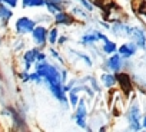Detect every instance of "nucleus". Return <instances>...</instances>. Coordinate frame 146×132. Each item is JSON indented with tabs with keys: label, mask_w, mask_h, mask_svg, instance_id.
Listing matches in <instances>:
<instances>
[{
	"label": "nucleus",
	"mask_w": 146,
	"mask_h": 132,
	"mask_svg": "<svg viewBox=\"0 0 146 132\" xmlns=\"http://www.w3.org/2000/svg\"><path fill=\"white\" fill-rule=\"evenodd\" d=\"M129 36H132L133 43H135L136 46H139V47H146V35L143 33L142 29H139V27H132Z\"/></svg>",
	"instance_id": "obj_4"
},
{
	"label": "nucleus",
	"mask_w": 146,
	"mask_h": 132,
	"mask_svg": "<svg viewBox=\"0 0 146 132\" xmlns=\"http://www.w3.org/2000/svg\"><path fill=\"white\" fill-rule=\"evenodd\" d=\"M108 66H109L110 71L119 72L120 68H122V56H120V55L112 53V57H109V60H108Z\"/></svg>",
	"instance_id": "obj_8"
},
{
	"label": "nucleus",
	"mask_w": 146,
	"mask_h": 132,
	"mask_svg": "<svg viewBox=\"0 0 146 132\" xmlns=\"http://www.w3.org/2000/svg\"><path fill=\"white\" fill-rule=\"evenodd\" d=\"M75 13H76V15H82V16H86V13H83V10H82V9H78V7L75 9Z\"/></svg>",
	"instance_id": "obj_27"
},
{
	"label": "nucleus",
	"mask_w": 146,
	"mask_h": 132,
	"mask_svg": "<svg viewBox=\"0 0 146 132\" xmlns=\"http://www.w3.org/2000/svg\"><path fill=\"white\" fill-rule=\"evenodd\" d=\"M76 93L78 92L75 89H72V92H70V102H72V105H78V95Z\"/></svg>",
	"instance_id": "obj_20"
},
{
	"label": "nucleus",
	"mask_w": 146,
	"mask_h": 132,
	"mask_svg": "<svg viewBox=\"0 0 146 132\" xmlns=\"http://www.w3.org/2000/svg\"><path fill=\"white\" fill-rule=\"evenodd\" d=\"M135 53H136V45L135 43H125L119 47V55L125 59H129Z\"/></svg>",
	"instance_id": "obj_7"
},
{
	"label": "nucleus",
	"mask_w": 146,
	"mask_h": 132,
	"mask_svg": "<svg viewBox=\"0 0 146 132\" xmlns=\"http://www.w3.org/2000/svg\"><path fill=\"white\" fill-rule=\"evenodd\" d=\"M37 53H39L37 49H30V50H27V52L25 53V56H23V59H25V62H26V68H25V71H29L30 65H32V63L36 60V57H37Z\"/></svg>",
	"instance_id": "obj_10"
},
{
	"label": "nucleus",
	"mask_w": 146,
	"mask_h": 132,
	"mask_svg": "<svg viewBox=\"0 0 146 132\" xmlns=\"http://www.w3.org/2000/svg\"><path fill=\"white\" fill-rule=\"evenodd\" d=\"M64 40H66V37H60L59 39V43H64Z\"/></svg>",
	"instance_id": "obj_31"
},
{
	"label": "nucleus",
	"mask_w": 146,
	"mask_h": 132,
	"mask_svg": "<svg viewBox=\"0 0 146 132\" xmlns=\"http://www.w3.org/2000/svg\"><path fill=\"white\" fill-rule=\"evenodd\" d=\"M52 55H53V56H54V57H56L57 60H60V62H63V60H62V57H60V55H59V53H57V52H56L54 49H52Z\"/></svg>",
	"instance_id": "obj_24"
},
{
	"label": "nucleus",
	"mask_w": 146,
	"mask_h": 132,
	"mask_svg": "<svg viewBox=\"0 0 146 132\" xmlns=\"http://www.w3.org/2000/svg\"><path fill=\"white\" fill-rule=\"evenodd\" d=\"M116 45L113 43V42H110V40H105V45H103V50L106 52V53H109V55H112V53H115L116 52Z\"/></svg>",
	"instance_id": "obj_15"
},
{
	"label": "nucleus",
	"mask_w": 146,
	"mask_h": 132,
	"mask_svg": "<svg viewBox=\"0 0 146 132\" xmlns=\"http://www.w3.org/2000/svg\"><path fill=\"white\" fill-rule=\"evenodd\" d=\"M102 82H103V85L105 86H108V88H112L115 83H116V76H113V75H103L102 76Z\"/></svg>",
	"instance_id": "obj_13"
},
{
	"label": "nucleus",
	"mask_w": 146,
	"mask_h": 132,
	"mask_svg": "<svg viewBox=\"0 0 146 132\" xmlns=\"http://www.w3.org/2000/svg\"><path fill=\"white\" fill-rule=\"evenodd\" d=\"M86 116H88V111L85 106V101H80L76 111V122L80 128H86Z\"/></svg>",
	"instance_id": "obj_5"
},
{
	"label": "nucleus",
	"mask_w": 146,
	"mask_h": 132,
	"mask_svg": "<svg viewBox=\"0 0 146 132\" xmlns=\"http://www.w3.org/2000/svg\"><path fill=\"white\" fill-rule=\"evenodd\" d=\"M95 40H98V35L93 33V35H85L82 37V43L83 45H88V43H93Z\"/></svg>",
	"instance_id": "obj_17"
},
{
	"label": "nucleus",
	"mask_w": 146,
	"mask_h": 132,
	"mask_svg": "<svg viewBox=\"0 0 146 132\" xmlns=\"http://www.w3.org/2000/svg\"><path fill=\"white\" fill-rule=\"evenodd\" d=\"M57 36H59L57 29H52V30H50V33H49V42H50L52 45H54V43L57 42Z\"/></svg>",
	"instance_id": "obj_18"
},
{
	"label": "nucleus",
	"mask_w": 146,
	"mask_h": 132,
	"mask_svg": "<svg viewBox=\"0 0 146 132\" xmlns=\"http://www.w3.org/2000/svg\"><path fill=\"white\" fill-rule=\"evenodd\" d=\"M142 126H143V128H146V115L143 116V122H142Z\"/></svg>",
	"instance_id": "obj_29"
},
{
	"label": "nucleus",
	"mask_w": 146,
	"mask_h": 132,
	"mask_svg": "<svg viewBox=\"0 0 146 132\" xmlns=\"http://www.w3.org/2000/svg\"><path fill=\"white\" fill-rule=\"evenodd\" d=\"M35 22L33 20H30L29 17H22V19H19L17 20V23H16V30H17V33H20V35H25V33H30L33 29H35Z\"/></svg>",
	"instance_id": "obj_3"
},
{
	"label": "nucleus",
	"mask_w": 146,
	"mask_h": 132,
	"mask_svg": "<svg viewBox=\"0 0 146 132\" xmlns=\"http://www.w3.org/2000/svg\"><path fill=\"white\" fill-rule=\"evenodd\" d=\"M36 72L42 76V79H46L52 93L63 103L67 102L66 99V95H64V91H63V82H62V78L57 72V69L54 66L46 63L44 60H42L37 66H36Z\"/></svg>",
	"instance_id": "obj_1"
},
{
	"label": "nucleus",
	"mask_w": 146,
	"mask_h": 132,
	"mask_svg": "<svg viewBox=\"0 0 146 132\" xmlns=\"http://www.w3.org/2000/svg\"><path fill=\"white\" fill-rule=\"evenodd\" d=\"M127 121H129V126L132 131H139L142 128L140 125V109L137 103H133L127 112Z\"/></svg>",
	"instance_id": "obj_2"
},
{
	"label": "nucleus",
	"mask_w": 146,
	"mask_h": 132,
	"mask_svg": "<svg viewBox=\"0 0 146 132\" xmlns=\"http://www.w3.org/2000/svg\"><path fill=\"white\" fill-rule=\"evenodd\" d=\"M130 29H132V27H129V26H126V25H123V23H115L113 27H112V30L115 32L116 36H129Z\"/></svg>",
	"instance_id": "obj_11"
},
{
	"label": "nucleus",
	"mask_w": 146,
	"mask_h": 132,
	"mask_svg": "<svg viewBox=\"0 0 146 132\" xmlns=\"http://www.w3.org/2000/svg\"><path fill=\"white\" fill-rule=\"evenodd\" d=\"M29 81H35V82H42V76L36 72V73H32L29 75Z\"/></svg>",
	"instance_id": "obj_21"
},
{
	"label": "nucleus",
	"mask_w": 146,
	"mask_h": 132,
	"mask_svg": "<svg viewBox=\"0 0 146 132\" xmlns=\"http://www.w3.org/2000/svg\"><path fill=\"white\" fill-rule=\"evenodd\" d=\"M20 79H22V81H25V82H27V81H29V75L23 72V73H20Z\"/></svg>",
	"instance_id": "obj_25"
},
{
	"label": "nucleus",
	"mask_w": 146,
	"mask_h": 132,
	"mask_svg": "<svg viewBox=\"0 0 146 132\" xmlns=\"http://www.w3.org/2000/svg\"><path fill=\"white\" fill-rule=\"evenodd\" d=\"M46 6H47V9H49V12L50 13H59V12H62V5H59V3H53V2H47L46 0Z\"/></svg>",
	"instance_id": "obj_14"
},
{
	"label": "nucleus",
	"mask_w": 146,
	"mask_h": 132,
	"mask_svg": "<svg viewBox=\"0 0 146 132\" xmlns=\"http://www.w3.org/2000/svg\"><path fill=\"white\" fill-rule=\"evenodd\" d=\"M46 5V0H30L29 2V6L32 7H37V6H43Z\"/></svg>",
	"instance_id": "obj_19"
},
{
	"label": "nucleus",
	"mask_w": 146,
	"mask_h": 132,
	"mask_svg": "<svg viewBox=\"0 0 146 132\" xmlns=\"http://www.w3.org/2000/svg\"><path fill=\"white\" fill-rule=\"evenodd\" d=\"M54 19H56V23H59V25H70V23H73V17L70 15L64 13V12L56 13V17Z\"/></svg>",
	"instance_id": "obj_12"
},
{
	"label": "nucleus",
	"mask_w": 146,
	"mask_h": 132,
	"mask_svg": "<svg viewBox=\"0 0 146 132\" xmlns=\"http://www.w3.org/2000/svg\"><path fill=\"white\" fill-rule=\"evenodd\" d=\"M29 2L30 0H23V6H29Z\"/></svg>",
	"instance_id": "obj_30"
},
{
	"label": "nucleus",
	"mask_w": 146,
	"mask_h": 132,
	"mask_svg": "<svg viewBox=\"0 0 146 132\" xmlns=\"http://www.w3.org/2000/svg\"><path fill=\"white\" fill-rule=\"evenodd\" d=\"M0 2H5L6 5H9V6H12V7H15V6L17 5V0H0Z\"/></svg>",
	"instance_id": "obj_23"
},
{
	"label": "nucleus",
	"mask_w": 146,
	"mask_h": 132,
	"mask_svg": "<svg viewBox=\"0 0 146 132\" xmlns=\"http://www.w3.org/2000/svg\"><path fill=\"white\" fill-rule=\"evenodd\" d=\"M30 33H32L33 39L36 40V43H39V45H43L46 42V39H47V30L44 27H42V26H39V27L35 26V29Z\"/></svg>",
	"instance_id": "obj_6"
},
{
	"label": "nucleus",
	"mask_w": 146,
	"mask_h": 132,
	"mask_svg": "<svg viewBox=\"0 0 146 132\" xmlns=\"http://www.w3.org/2000/svg\"><path fill=\"white\" fill-rule=\"evenodd\" d=\"M47 2H53V3H59V5H62V0H47Z\"/></svg>",
	"instance_id": "obj_28"
},
{
	"label": "nucleus",
	"mask_w": 146,
	"mask_h": 132,
	"mask_svg": "<svg viewBox=\"0 0 146 132\" xmlns=\"http://www.w3.org/2000/svg\"><path fill=\"white\" fill-rule=\"evenodd\" d=\"M44 57H46V55H44V53H37V57H36V59L42 62V60H44Z\"/></svg>",
	"instance_id": "obj_26"
},
{
	"label": "nucleus",
	"mask_w": 146,
	"mask_h": 132,
	"mask_svg": "<svg viewBox=\"0 0 146 132\" xmlns=\"http://www.w3.org/2000/svg\"><path fill=\"white\" fill-rule=\"evenodd\" d=\"M116 82L120 83L122 89H123L126 93H129V92L132 91V83H130V79H129V76H127L126 73H117V75H116Z\"/></svg>",
	"instance_id": "obj_9"
},
{
	"label": "nucleus",
	"mask_w": 146,
	"mask_h": 132,
	"mask_svg": "<svg viewBox=\"0 0 146 132\" xmlns=\"http://www.w3.org/2000/svg\"><path fill=\"white\" fill-rule=\"evenodd\" d=\"M10 17H12V12H10L7 7H5V6L0 5V19L5 20V22H7Z\"/></svg>",
	"instance_id": "obj_16"
},
{
	"label": "nucleus",
	"mask_w": 146,
	"mask_h": 132,
	"mask_svg": "<svg viewBox=\"0 0 146 132\" xmlns=\"http://www.w3.org/2000/svg\"><path fill=\"white\" fill-rule=\"evenodd\" d=\"M80 3H82V5H83V6H85V7L89 10V12H92V10H93V5L89 2V0H80Z\"/></svg>",
	"instance_id": "obj_22"
}]
</instances>
